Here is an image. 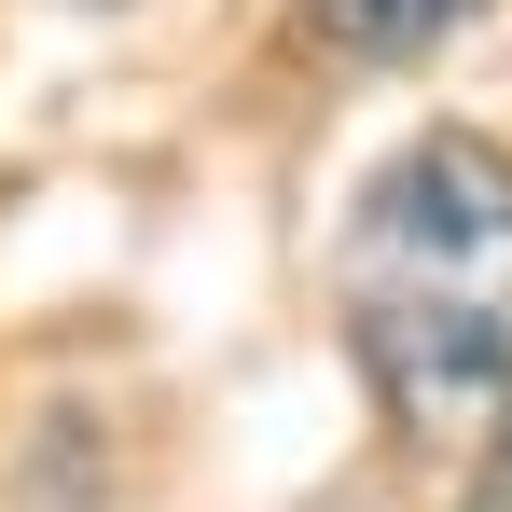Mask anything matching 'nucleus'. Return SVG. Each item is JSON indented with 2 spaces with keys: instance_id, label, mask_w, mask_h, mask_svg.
<instances>
[{
  "instance_id": "obj_1",
  "label": "nucleus",
  "mask_w": 512,
  "mask_h": 512,
  "mask_svg": "<svg viewBox=\"0 0 512 512\" xmlns=\"http://www.w3.org/2000/svg\"><path fill=\"white\" fill-rule=\"evenodd\" d=\"M333 319L374 416L457 443L512 402V153L471 125H429L360 180L333 236Z\"/></svg>"
},
{
  "instance_id": "obj_3",
  "label": "nucleus",
  "mask_w": 512,
  "mask_h": 512,
  "mask_svg": "<svg viewBox=\"0 0 512 512\" xmlns=\"http://www.w3.org/2000/svg\"><path fill=\"white\" fill-rule=\"evenodd\" d=\"M457 512H512V402H499V443H485V471H471V499Z\"/></svg>"
},
{
  "instance_id": "obj_2",
  "label": "nucleus",
  "mask_w": 512,
  "mask_h": 512,
  "mask_svg": "<svg viewBox=\"0 0 512 512\" xmlns=\"http://www.w3.org/2000/svg\"><path fill=\"white\" fill-rule=\"evenodd\" d=\"M471 14H499V0H305V28L360 56V70H402V56H443Z\"/></svg>"
}]
</instances>
